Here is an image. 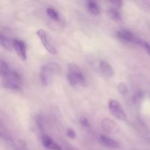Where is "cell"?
Wrapping results in <instances>:
<instances>
[{
	"instance_id": "obj_22",
	"label": "cell",
	"mask_w": 150,
	"mask_h": 150,
	"mask_svg": "<svg viewBox=\"0 0 150 150\" xmlns=\"http://www.w3.org/2000/svg\"><path fill=\"white\" fill-rule=\"evenodd\" d=\"M142 45H143L144 48L146 49L147 54H149V43H148V42H146V41H142Z\"/></svg>"
},
{
	"instance_id": "obj_17",
	"label": "cell",
	"mask_w": 150,
	"mask_h": 150,
	"mask_svg": "<svg viewBox=\"0 0 150 150\" xmlns=\"http://www.w3.org/2000/svg\"><path fill=\"white\" fill-rule=\"evenodd\" d=\"M117 89H118V92L122 95H126L127 94V92H128L127 86L124 83H119L118 86H117Z\"/></svg>"
},
{
	"instance_id": "obj_15",
	"label": "cell",
	"mask_w": 150,
	"mask_h": 150,
	"mask_svg": "<svg viewBox=\"0 0 150 150\" xmlns=\"http://www.w3.org/2000/svg\"><path fill=\"white\" fill-rule=\"evenodd\" d=\"M108 16L113 21L116 22H119L122 20V16L120 12L114 7H111L108 10Z\"/></svg>"
},
{
	"instance_id": "obj_12",
	"label": "cell",
	"mask_w": 150,
	"mask_h": 150,
	"mask_svg": "<svg viewBox=\"0 0 150 150\" xmlns=\"http://www.w3.org/2000/svg\"><path fill=\"white\" fill-rule=\"evenodd\" d=\"M0 45L7 51L13 50V40H10L5 35L0 34Z\"/></svg>"
},
{
	"instance_id": "obj_21",
	"label": "cell",
	"mask_w": 150,
	"mask_h": 150,
	"mask_svg": "<svg viewBox=\"0 0 150 150\" xmlns=\"http://www.w3.org/2000/svg\"><path fill=\"white\" fill-rule=\"evenodd\" d=\"M111 4H113V6H114V8L117 9L120 8V7H122V1H111Z\"/></svg>"
},
{
	"instance_id": "obj_20",
	"label": "cell",
	"mask_w": 150,
	"mask_h": 150,
	"mask_svg": "<svg viewBox=\"0 0 150 150\" xmlns=\"http://www.w3.org/2000/svg\"><path fill=\"white\" fill-rule=\"evenodd\" d=\"M142 95H142V92H140V91L137 92L136 94H135L134 96H133V101H134L135 103L137 102V101H139V100L142 98Z\"/></svg>"
},
{
	"instance_id": "obj_7",
	"label": "cell",
	"mask_w": 150,
	"mask_h": 150,
	"mask_svg": "<svg viewBox=\"0 0 150 150\" xmlns=\"http://www.w3.org/2000/svg\"><path fill=\"white\" fill-rule=\"evenodd\" d=\"M37 35L39 37L40 39L41 42H42L44 48L46 49V51H48V53H50V54H57V51H56L55 48H54V47L51 45V44L49 42L48 36H47L46 35V32H45L43 29H38V30L37 31Z\"/></svg>"
},
{
	"instance_id": "obj_13",
	"label": "cell",
	"mask_w": 150,
	"mask_h": 150,
	"mask_svg": "<svg viewBox=\"0 0 150 150\" xmlns=\"http://www.w3.org/2000/svg\"><path fill=\"white\" fill-rule=\"evenodd\" d=\"M87 7L90 13L94 16H98L100 13L101 10L98 3L95 1H89L87 2Z\"/></svg>"
},
{
	"instance_id": "obj_11",
	"label": "cell",
	"mask_w": 150,
	"mask_h": 150,
	"mask_svg": "<svg viewBox=\"0 0 150 150\" xmlns=\"http://www.w3.org/2000/svg\"><path fill=\"white\" fill-rule=\"evenodd\" d=\"M100 140L101 143L106 146L107 147L114 148V149L120 147V144L118 142L108 137V136H105V135H101L100 137Z\"/></svg>"
},
{
	"instance_id": "obj_3",
	"label": "cell",
	"mask_w": 150,
	"mask_h": 150,
	"mask_svg": "<svg viewBox=\"0 0 150 150\" xmlns=\"http://www.w3.org/2000/svg\"><path fill=\"white\" fill-rule=\"evenodd\" d=\"M59 70V67L57 65V64L49 63V64H45L42 66L40 73V79L42 85L47 86L49 83L51 78L54 74L57 73Z\"/></svg>"
},
{
	"instance_id": "obj_18",
	"label": "cell",
	"mask_w": 150,
	"mask_h": 150,
	"mask_svg": "<svg viewBox=\"0 0 150 150\" xmlns=\"http://www.w3.org/2000/svg\"><path fill=\"white\" fill-rule=\"evenodd\" d=\"M66 135H67L69 138H70V139H76V132H75L72 128H67V130H66Z\"/></svg>"
},
{
	"instance_id": "obj_14",
	"label": "cell",
	"mask_w": 150,
	"mask_h": 150,
	"mask_svg": "<svg viewBox=\"0 0 150 150\" xmlns=\"http://www.w3.org/2000/svg\"><path fill=\"white\" fill-rule=\"evenodd\" d=\"M12 69L9 67L8 64L3 60H0V76L4 79L10 72Z\"/></svg>"
},
{
	"instance_id": "obj_1",
	"label": "cell",
	"mask_w": 150,
	"mask_h": 150,
	"mask_svg": "<svg viewBox=\"0 0 150 150\" xmlns=\"http://www.w3.org/2000/svg\"><path fill=\"white\" fill-rule=\"evenodd\" d=\"M69 73L67 74V80L72 86H76L77 85L85 86L86 80L81 70L76 64H69Z\"/></svg>"
},
{
	"instance_id": "obj_10",
	"label": "cell",
	"mask_w": 150,
	"mask_h": 150,
	"mask_svg": "<svg viewBox=\"0 0 150 150\" xmlns=\"http://www.w3.org/2000/svg\"><path fill=\"white\" fill-rule=\"evenodd\" d=\"M100 70L103 76L105 78H112L114 76V68L108 62L102 60L100 62Z\"/></svg>"
},
{
	"instance_id": "obj_23",
	"label": "cell",
	"mask_w": 150,
	"mask_h": 150,
	"mask_svg": "<svg viewBox=\"0 0 150 150\" xmlns=\"http://www.w3.org/2000/svg\"><path fill=\"white\" fill-rule=\"evenodd\" d=\"M67 150H73V149H67Z\"/></svg>"
},
{
	"instance_id": "obj_19",
	"label": "cell",
	"mask_w": 150,
	"mask_h": 150,
	"mask_svg": "<svg viewBox=\"0 0 150 150\" xmlns=\"http://www.w3.org/2000/svg\"><path fill=\"white\" fill-rule=\"evenodd\" d=\"M80 122L81 125H83L85 127H90V123H89V120L86 118V117H82L80 120Z\"/></svg>"
},
{
	"instance_id": "obj_6",
	"label": "cell",
	"mask_w": 150,
	"mask_h": 150,
	"mask_svg": "<svg viewBox=\"0 0 150 150\" xmlns=\"http://www.w3.org/2000/svg\"><path fill=\"white\" fill-rule=\"evenodd\" d=\"M101 125L105 132L111 134H117L120 132V127L115 122L110 119H103L101 122Z\"/></svg>"
},
{
	"instance_id": "obj_4",
	"label": "cell",
	"mask_w": 150,
	"mask_h": 150,
	"mask_svg": "<svg viewBox=\"0 0 150 150\" xmlns=\"http://www.w3.org/2000/svg\"><path fill=\"white\" fill-rule=\"evenodd\" d=\"M108 108L114 117L121 121H125L127 119L125 112L118 101L115 100H110L108 102Z\"/></svg>"
},
{
	"instance_id": "obj_5",
	"label": "cell",
	"mask_w": 150,
	"mask_h": 150,
	"mask_svg": "<svg viewBox=\"0 0 150 150\" xmlns=\"http://www.w3.org/2000/svg\"><path fill=\"white\" fill-rule=\"evenodd\" d=\"M13 47L19 58L23 61H26L27 59L26 43L21 40L14 39L13 40Z\"/></svg>"
},
{
	"instance_id": "obj_9",
	"label": "cell",
	"mask_w": 150,
	"mask_h": 150,
	"mask_svg": "<svg viewBox=\"0 0 150 150\" xmlns=\"http://www.w3.org/2000/svg\"><path fill=\"white\" fill-rule=\"evenodd\" d=\"M41 142H42V145L45 146L46 149L50 150H62L61 146L56 143L50 136L48 135H43L41 138Z\"/></svg>"
},
{
	"instance_id": "obj_2",
	"label": "cell",
	"mask_w": 150,
	"mask_h": 150,
	"mask_svg": "<svg viewBox=\"0 0 150 150\" xmlns=\"http://www.w3.org/2000/svg\"><path fill=\"white\" fill-rule=\"evenodd\" d=\"M21 77L15 70H11L10 73L3 79V85L7 89L15 91H20L21 89Z\"/></svg>"
},
{
	"instance_id": "obj_16",
	"label": "cell",
	"mask_w": 150,
	"mask_h": 150,
	"mask_svg": "<svg viewBox=\"0 0 150 150\" xmlns=\"http://www.w3.org/2000/svg\"><path fill=\"white\" fill-rule=\"evenodd\" d=\"M46 13L50 18L55 21H59V13H57V10H54L52 7H48L46 9Z\"/></svg>"
},
{
	"instance_id": "obj_8",
	"label": "cell",
	"mask_w": 150,
	"mask_h": 150,
	"mask_svg": "<svg viewBox=\"0 0 150 150\" xmlns=\"http://www.w3.org/2000/svg\"><path fill=\"white\" fill-rule=\"evenodd\" d=\"M117 36L120 40L126 42H136L137 41L136 37L128 29H120L117 32Z\"/></svg>"
}]
</instances>
